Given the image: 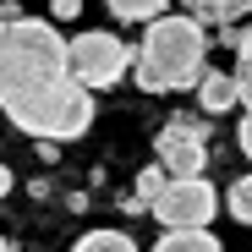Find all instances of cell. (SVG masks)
I'll return each mask as SVG.
<instances>
[{"label": "cell", "instance_id": "6da1fadb", "mask_svg": "<svg viewBox=\"0 0 252 252\" xmlns=\"http://www.w3.org/2000/svg\"><path fill=\"white\" fill-rule=\"evenodd\" d=\"M0 115L38 143H71L94 126V94L71 77V38L44 17L0 22Z\"/></svg>", "mask_w": 252, "mask_h": 252}, {"label": "cell", "instance_id": "7a4b0ae2", "mask_svg": "<svg viewBox=\"0 0 252 252\" xmlns=\"http://www.w3.org/2000/svg\"><path fill=\"white\" fill-rule=\"evenodd\" d=\"M203 71H208V28H197L187 11L148 22L143 44H137V66H132V82L143 94L197 88Z\"/></svg>", "mask_w": 252, "mask_h": 252}, {"label": "cell", "instance_id": "3957f363", "mask_svg": "<svg viewBox=\"0 0 252 252\" xmlns=\"http://www.w3.org/2000/svg\"><path fill=\"white\" fill-rule=\"evenodd\" d=\"M137 66V50L126 44L121 33H104V28H88L71 38V77L82 82L88 94H104Z\"/></svg>", "mask_w": 252, "mask_h": 252}, {"label": "cell", "instance_id": "277c9868", "mask_svg": "<svg viewBox=\"0 0 252 252\" xmlns=\"http://www.w3.org/2000/svg\"><path fill=\"white\" fill-rule=\"evenodd\" d=\"M159 164L170 170V181H197L203 164H208V121L203 115H181V121H164L159 137H154Z\"/></svg>", "mask_w": 252, "mask_h": 252}, {"label": "cell", "instance_id": "5b68a950", "mask_svg": "<svg viewBox=\"0 0 252 252\" xmlns=\"http://www.w3.org/2000/svg\"><path fill=\"white\" fill-rule=\"evenodd\" d=\"M220 214V192L208 187L203 176L197 181H170L164 197L154 203V220L164 230H208V220Z\"/></svg>", "mask_w": 252, "mask_h": 252}, {"label": "cell", "instance_id": "8992f818", "mask_svg": "<svg viewBox=\"0 0 252 252\" xmlns=\"http://www.w3.org/2000/svg\"><path fill=\"white\" fill-rule=\"evenodd\" d=\"M197 104H203V115H225V110H236V104H241V82H236V71H203V82H197Z\"/></svg>", "mask_w": 252, "mask_h": 252}, {"label": "cell", "instance_id": "52a82bcc", "mask_svg": "<svg viewBox=\"0 0 252 252\" xmlns=\"http://www.w3.org/2000/svg\"><path fill=\"white\" fill-rule=\"evenodd\" d=\"M154 252H225L220 236H208V230H164L154 241Z\"/></svg>", "mask_w": 252, "mask_h": 252}, {"label": "cell", "instance_id": "ba28073f", "mask_svg": "<svg viewBox=\"0 0 252 252\" xmlns=\"http://www.w3.org/2000/svg\"><path fill=\"white\" fill-rule=\"evenodd\" d=\"M115 22H159L170 17V0H104Z\"/></svg>", "mask_w": 252, "mask_h": 252}, {"label": "cell", "instance_id": "9c48e42d", "mask_svg": "<svg viewBox=\"0 0 252 252\" xmlns=\"http://www.w3.org/2000/svg\"><path fill=\"white\" fill-rule=\"evenodd\" d=\"M71 252H143L126 230H88V236H77Z\"/></svg>", "mask_w": 252, "mask_h": 252}, {"label": "cell", "instance_id": "30bf717a", "mask_svg": "<svg viewBox=\"0 0 252 252\" xmlns=\"http://www.w3.org/2000/svg\"><path fill=\"white\" fill-rule=\"evenodd\" d=\"M225 208H230V220H236V225H252V176L230 181V192H225Z\"/></svg>", "mask_w": 252, "mask_h": 252}, {"label": "cell", "instance_id": "8fae6325", "mask_svg": "<svg viewBox=\"0 0 252 252\" xmlns=\"http://www.w3.org/2000/svg\"><path fill=\"white\" fill-rule=\"evenodd\" d=\"M181 11H187V17L197 22V28H214V33L225 28V6H220V0H187Z\"/></svg>", "mask_w": 252, "mask_h": 252}, {"label": "cell", "instance_id": "7c38bea8", "mask_svg": "<svg viewBox=\"0 0 252 252\" xmlns=\"http://www.w3.org/2000/svg\"><path fill=\"white\" fill-rule=\"evenodd\" d=\"M77 11H82V0H50V17L55 22H71Z\"/></svg>", "mask_w": 252, "mask_h": 252}, {"label": "cell", "instance_id": "4fadbf2b", "mask_svg": "<svg viewBox=\"0 0 252 252\" xmlns=\"http://www.w3.org/2000/svg\"><path fill=\"white\" fill-rule=\"evenodd\" d=\"M220 6H225V28L241 22V17H252V0H220Z\"/></svg>", "mask_w": 252, "mask_h": 252}, {"label": "cell", "instance_id": "5bb4252c", "mask_svg": "<svg viewBox=\"0 0 252 252\" xmlns=\"http://www.w3.org/2000/svg\"><path fill=\"white\" fill-rule=\"evenodd\" d=\"M236 148L252 159V110H247V115H241V126H236Z\"/></svg>", "mask_w": 252, "mask_h": 252}, {"label": "cell", "instance_id": "9a60e30c", "mask_svg": "<svg viewBox=\"0 0 252 252\" xmlns=\"http://www.w3.org/2000/svg\"><path fill=\"white\" fill-rule=\"evenodd\" d=\"M236 82H241V110H252V66H236Z\"/></svg>", "mask_w": 252, "mask_h": 252}, {"label": "cell", "instance_id": "2e32d148", "mask_svg": "<svg viewBox=\"0 0 252 252\" xmlns=\"http://www.w3.org/2000/svg\"><path fill=\"white\" fill-rule=\"evenodd\" d=\"M236 66H252V28H241V44H236Z\"/></svg>", "mask_w": 252, "mask_h": 252}, {"label": "cell", "instance_id": "e0dca14e", "mask_svg": "<svg viewBox=\"0 0 252 252\" xmlns=\"http://www.w3.org/2000/svg\"><path fill=\"white\" fill-rule=\"evenodd\" d=\"M11 187H17V176H11V164H6V159H0V197H6Z\"/></svg>", "mask_w": 252, "mask_h": 252}, {"label": "cell", "instance_id": "ac0fdd59", "mask_svg": "<svg viewBox=\"0 0 252 252\" xmlns=\"http://www.w3.org/2000/svg\"><path fill=\"white\" fill-rule=\"evenodd\" d=\"M0 252H17V247H11V241H6V236H0Z\"/></svg>", "mask_w": 252, "mask_h": 252}]
</instances>
